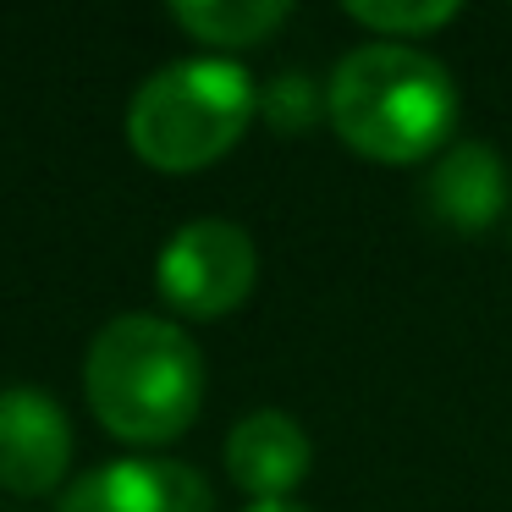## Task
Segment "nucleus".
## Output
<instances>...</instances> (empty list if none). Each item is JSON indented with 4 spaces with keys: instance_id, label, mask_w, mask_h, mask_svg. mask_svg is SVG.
Masks as SVG:
<instances>
[{
    "instance_id": "f257e3e1",
    "label": "nucleus",
    "mask_w": 512,
    "mask_h": 512,
    "mask_svg": "<svg viewBox=\"0 0 512 512\" xmlns=\"http://www.w3.org/2000/svg\"><path fill=\"white\" fill-rule=\"evenodd\" d=\"M83 386L116 441H177L204 402V358L182 325L160 314H122L89 347Z\"/></svg>"
},
{
    "instance_id": "f03ea898",
    "label": "nucleus",
    "mask_w": 512,
    "mask_h": 512,
    "mask_svg": "<svg viewBox=\"0 0 512 512\" xmlns=\"http://www.w3.org/2000/svg\"><path fill=\"white\" fill-rule=\"evenodd\" d=\"M325 111L358 155L408 166L457 127V89L441 61L413 45H358L336 61Z\"/></svg>"
},
{
    "instance_id": "7ed1b4c3",
    "label": "nucleus",
    "mask_w": 512,
    "mask_h": 512,
    "mask_svg": "<svg viewBox=\"0 0 512 512\" xmlns=\"http://www.w3.org/2000/svg\"><path fill=\"white\" fill-rule=\"evenodd\" d=\"M259 94L248 67L199 56L160 67L127 105V138L155 171H199L243 138Z\"/></svg>"
},
{
    "instance_id": "20e7f679",
    "label": "nucleus",
    "mask_w": 512,
    "mask_h": 512,
    "mask_svg": "<svg viewBox=\"0 0 512 512\" xmlns=\"http://www.w3.org/2000/svg\"><path fill=\"white\" fill-rule=\"evenodd\" d=\"M259 254L254 237L232 221H188L155 265V287L188 320H221L254 292Z\"/></svg>"
},
{
    "instance_id": "39448f33",
    "label": "nucleus",
    "mask_w": 512,
    "mask_h": 512,
    "mask_svg": "<svg viewBox=\"0 0 512 512\" xmlns=\"http://www.w3.org/2000/svg\"><path fill=\"white\" fill-rule=\"evenodd\" d=\"M72 463V419L50 391L6 386L0 391V490L45 496Z\"/></svg>"
},
{
    "instance_id": "423d86ee",
    "label": "nucleus",
    "mask_w": 512,
    "mask_h": 512,
    "mask_svg": "<svg viewBox=\"0 0 512 512\" xmlns=\"http://www.w3.org/2000/svg\"><path fill=\"white\" fill-rule=\"evenodd\" d=\"M56 512H215V496L188 463L171 457H122L61 496Z\"/></svg>"
},
{
    "instance_id": "0eeeda50",
    "label": "nucleus",
    "mask_w": 512,
    "mask_h": 512,
    "mask_svg": "<svg viewBox=\"0 0 512 512\" xmlns=\"http://www.w3.org/2000/svg\"><path fill=\"white\" fill-rule=\"evenodd\" d=\"M226 468H232V479L248 496L281 501L309 474V435H303L298 419H287L276 408L248 413L232 430V441H226Z\"/></svg>"
},
{
    "instance_id": "6e6552de",
    "label": "nucleus",
    "mask_w": 512,
    "mask_h": 512,
    "mask_svg": "<svg viewBox=\"0 0 512 512\" xmlns=\"http://www.w3.org/2000/svg\"><path fill=\"white\" fill-rule=\"evenodd\" d=\"M501 204H507V171H501L496 149L479 138L446 149V160L430 177V210L457 232H485L501 215Z\"/></svg>"
},
{
    "instance_id": "1a4fd4ad",
    "label": "nucleus",
    "mask_w": 512,
    "mask_h": 512,
    "mask_svg": "<svg viewBox=\"0 0 512 512\" xmlns=\"http://www.w3.org/2000/svg\"><path fill=\"white\" fill-rule=\"evenodd\" d=\"M171 17L204 45L243 50L287 23V6L281 0H182V6H171Z\"/></svg>"
},
{
    "instance_id": "9d476101",
    "label": "nucleus",
    "mask_w": 512,
    "mask_h": 512,
    "mask_svg": "<svg viewBox=\"0 0 512 512\" xmlns=\"http://www.w3.org/2000/svg\"><path fill=\"white\" fill-rule=\"evenodd\" d=\"M347 17L353 23H364V28H375L380 39H413V34H430V28H441V23H452L457 17V6L452 0H430V6H391V0H380V6H369V0H358V6H347Z\"/></svg>"
},
{
    "instance_id": "9b49d317",
    "label": "nucleus",
    "mask_w": 512,
    "mask_h": 512,
    "mask_svg": "<svg viewBox=\"0 0 512 512\" xmlns=\"http://www.w3.org/2000/svg\"><path fill=\"white\" fill-rule=\"evenodd\" d=\"M259 111H265V122L276 127V133H309L314 116H320V94H314V83L303 78V72H281L265 89Z\"/></svg>"
},
{
    "instance_id": "f8f14e48",
    "label": "nucleus",
    "mask_w": 512,
    "mask_h": 512,
    "mask_svg": "<svg viewBox=\"0 0 512 512\" xmlns=\"http://www.w3.org/2000/svg\"><path fill=\"white\" fill-rule=\"evenodd\" d=\"M248 512H303V507H292V501H259V507H248Z\"/></svg>"
}]
</instances>
